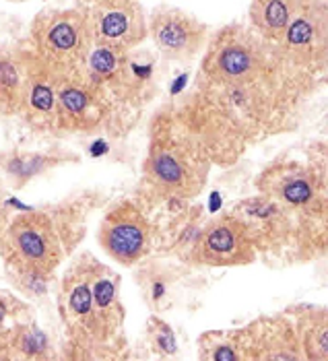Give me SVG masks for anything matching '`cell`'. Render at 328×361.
Instances as JSON below:
<instances>
[{
  "label": "cell",
  "instance_id": "6da1fadb",
  "mask_svg": "<svg viewBox=\"0 0 328 361\" xmlns=\"http://www.w3.org/2000/svg\"><path fill=\"white\" fill-rule=\"evenodd\" d=\"M145 173L151 190L164 198L190 200L205 188L209 157L180 116L164 118V130L151 145Z\"/></svg>",
  "mask_w": 328,
  "mask_h": 361
},
{
  "label": "cell",
  "instance_id": "7a4b0ae2",
  "mask_svg": "<svg viewBox=\"0 0 328 361\" xmlns=\"http://www.w3.org/2000/svg\"><path fill=\"white\" fill-rule=\"evenodd\" d=\"M89 8H46L31 23V50L56 75H73L87 66L93 52Z\"/></svg>",
  "mask_w": 328,
  "mask_h": 361
},
{
  "label": "cell",
  "instance_id": "3957f363",
  "mask_svg": "<svg viewBox=\"0 0 328 361\" xmlns=\"http://www.w3.org/2000/svg\"><path fill=\"white\" fill-rule=\"evenodd\" d=\"M260 192L279 202L285 213L300 223H324L327 219V184L324 176L301 164H274L258 178Z\"/></svg>",
  "mask_w": 328,
  "mask_h": 361
},
{
  "label": "cell",
  "instance_id": "277c9868",
  "mask_svg": "<svg viewBox=\"0 0 328 361\" xmlns=\"http://www.w3.org/2000/svg\"><path fill=\"white\" fill-rule=\"evenodd\" d=\"M273 46L291 68L318 81L327 71L328 0H310Z\"/></svg>",
  "mask_w": 328,
  "mask_h": 361
},
{
  "label": "cell",
  "instance_id": "5b68a950",
  "mask_svg": "<svg viewBox=\"0 0 328 361\" xmlns=\"http://www.w3.org/2000/svg\"><path fill=\"white\" fill-rule=\"evenodd\" d=\"M2 256L23 277L50 275L60 260V244L50 219L40 213L19 217L2 238Z\"/></svg>",
  "mask_w": 328,
  "mask_h": 361
},
{
  "label": "cell",
  "instance_id": "8992f818",
  "mask_svg": "<svg viewBox=\"0 0 328 361\" xmlns=\"http://www.w3.org/2000/svg\"><path fill=\"white\" fill-rule=\"evenodd\" d=\"M147 25L159 54L171 62L194 60L205 52L211 37L209 25L205 21L171 4L155 6L147 17Z\"/></svg>",
  "mask_w": 328,
  "mask_h": 361
},
{
  "label": "cell",
  "instance_id": "52a82bcc",
  "mask_svg": "<svg viewBox=\"0 0 328 361\" xmlns=\"http://www.w3.org/2000/svg\"><path fill=\"white\" fill-rule=\"evenodd\" d=\"M93 44L116 52H130L149 37L147 15L140 0H126L104 6H87Z\"/></svg>",
  "mask_w": 328,
  "mask_h": 361
},
{
  "label": "cell",
  "instance_id": "ba28073f",
  "mask_svg": "<svg viewBox=\"0 0 328 361\" xmlns=\"http://www.w3.org/2000/svg\"><path fill=\"white\" fill-rule=\"evenodd\" d=\"M108 114L106 99L87 66L73 75H58L56 85V126L66 130H87Z\"/></svg>",
  "mask_w": 328,
  "mask_h": 361
},
{
  "label": "cell",
  "instance_id": "9c48e42d",
  "mask_svg": "<svg viewBox=\"0 0 328 361\" xmlns=\"http://www.w3.org/2000/svg\"><path fill=\"white\" fill-rule=\"evenodd\" d=\"M256 246L231 215L209 223L196 238L192 260L207 267H244L256 260Z\"/></svg>",
  "mask_w": 328,
  "mask_h": 361
},
{
  "label": "cell",
  "instance_id": "30bf717a",
  "mask_svg": "<svg viewBox=\"0 0 328 361\" xmlns=\"http://www.w3.org/2000/svg\"><path fill=\"white\" fill-rule=\"evenodd\" d=\"M99 244L120 264H135L151 246V227L135 204L111 209L99 227Z\"/></svg>",
  "mask_w": 328,
  "mask_h": 361
},
{
  "label": "cell",
  "instance_id": "8fae6325",
  "mask_svg": "<svg viewBox=\"0 0 328 361\" xmlns=\"http://www.w3.org/2000/svg\"><path fill=\"white\" fill-rule=\"evenodd\" d=\"M97 264H79L64 277L62 285V302H64V320L73 326V331H83L89 336L104 338L114 331L99 314L93 298V277Z\"/></svg>",
  "mask_w": 328,
  "mask_h": 361
},
{
  "label": "cell",
  "instance_id": "7c38bea8",
  "mask_svg": "<svg viewBox=\"0 0 328 361\" xmlns=\"http://www.w3.org/2000/svg\"><path fill=\"white\" fill-rule=\"evenodd\" d=\"M240 360H301L296 329L283 318L258 320L236 333Z\"/></svg>",
  "mask_w": 328,
  "mask_h": 361
},
{
  "label": "cell",
  "instance_id": "4fadbf2b",
  "mask_svg": "<svg viewBox=\"0 0 328 361\" xmlns=\"http://www.w3.org/2000/svg\"><path fill=\"white\" fill-rule=\"evenodd\" d=\"M31 66H33L31 48L0 50V114L21 116L28 95Z\"/></svg>",
  "mask_w": 328,
  "mask_h": 361
},
{
  "label": "cell",
  "instance_id": "5bb4252c",
  "mask_svg": "<svg viewBox=\"0 0 328 361\" xmlns=\"http://www.w3.org/2000/svg\"><path fill=\"white\" fill-rule=\"evenodd\" d=\"M56 85H58V75L33 52L28 95L21 110V116L31 126L37 128L56 126Z\"/></svg>",
  "mask_w": 328,
  "mask_h": 361
},
{
  "label": "cell",
  "instance_id": "9a60e30c",
  "mask_svg": "<svg viewBox=\"0 0 328 361\" xmlns=\"http://www.w3.org/2000/svg\"><path fill=\"white\" fill-rule=\"evenodd\" d=\"M310 0H250L248 25L262 39L277 44L289 21Z\"/></svg>",
  "mask_w": 328,
  "mask_h": 361
},
{
  "label": "cell",
  "instance_id": "2e32d148",
  "mask_svg": "<svg viewBox=\"0 0 328 361\" xmlns=\"http://www.w3.org/2000/svg\"><path fill=\"white\" fill-rule=\"evenodd\" d=\"M296 334L303 360H328V314L324 307H308L300 314Z\"/></svg>",
  "mask_w": 328,
  "mask_h": 361
},
{
  "label": "cell",
  "instance_id": "e0dca14e",
  "mask_svg": "<svg viewBox=\"0 0 328 361\" xmlns=\"http://www.w3.org/2000/svg\"><path fill=\"white\" fill-rule=\"evenodd\" d=\"M116 2H126V0H83L85 6H104V4H116Z\"/></svg>",
  "mask_w": 328,
  "mask_h": 361
},
{
  "label": "cell",
  "instance_id": "ac0fdd59",
  "mask_svg": "<svg viewBox=\"0 0 328 361\" xmlns=\"http://www.w3.org/2000/svg\"><path fill=\"white\" fill-rule=\"evenodd\" d=\"M8 2H23V0H8Z\"/></svg>",
  "mask_w": 328,
  "mask_h": 361
}]
</instances>
